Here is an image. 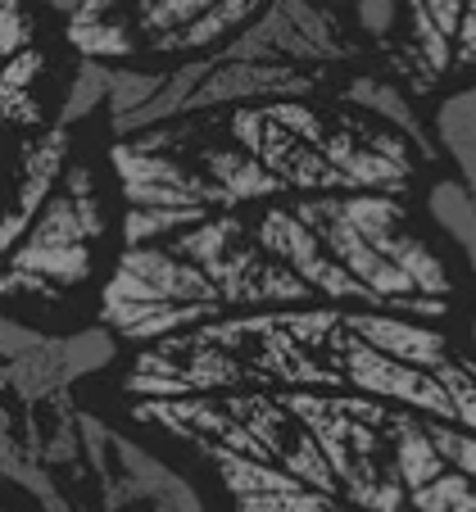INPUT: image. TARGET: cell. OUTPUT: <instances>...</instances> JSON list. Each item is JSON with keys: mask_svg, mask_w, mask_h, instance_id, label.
Wrapping results in <instances>:
<instances>
[{"mask_svg": "<svg viewBox=\"0 0 476 512\" xmlns=\"http://www.w3.org/2000/svg\"><path fill=\"white\" fill-rule=\"evenodd\" d=\"M78 435L91 472H96L100 508L105 512H204L200 494L186 476H177L164 458L127 440L109 422L82 413Z\"/></svg>", "mask_w": 476, "mask_h": 512, "instance_id": "6da1fadb", "label": "cell"}, {"mask_svg": "<svg viewBox=\"0 0 476 512\" xmlns=\"http://www.w3.org/2000/svg\"><path fill=\"white\" fill-rule=\"evenodd\" d=\"M114 358V340L109 331H78V336H41L28 354L10 358V368L0 372V386L14 390L23 404L50 399L68 390L73 381L91 377Z\"/></svg>", "mask_w": 476, "mask_h": 512, "instance_id": "7a4b0ae2", "label": "cell"}, {"mask_svg": "<svg viewBox=\"0 0 476 512\" xmlns=\"http://www.w3.org/2000/svg\"><path fill=\"white\" fill-rule=\"evenodd\" d=\"M114 168L123 177V191L132 209H214L227 204L218 182H200L182 164L164 159L141 141H123L114 150Z\"/></svg>", "mask_w": 476, "mask_h": 512, "instance_id": "3957f363", "label": "cell"}, {"mask_svg": "<svg viewBox=\"0 0 476 512\" xmlns=\"http://www.w3.org/2000/svg\"><path fill=\"white\" fill-rule=\"evenodd\" d=\"M295 218H300V223L309 227L322 245H327L331 259H336L345 272H354V277H359L363 286L377 295V300L408 304V295H413L408 277L377 250V245L363 241V236L354 232L350 218L340 213V200H309V204H300V209H295Z\"/></svg>", "mask_w": 476, "mask_h": 512, "instance_id": "277c9868", "label": "cell"}, {"mask_svg": "<svg viewBox=\"0 0 476 512\" xmlns=\"http://www.w3.org/2000/svg\"><path fill=\"white\" fill-rule=\"evenodd\" d=\"M109 300H132V304H164V300H200V304H218L223 290L204 268L186 263L182 254H164V250H141L127 245L123 263H118L114 286L105 290Z\"/></svg>", "mask_w": 476, "mask_h": 512, "instance_id": "5b68a950", "label": "cell"}, {"mask_svg": "<svg viewBox=\"0 0 476 512\" xmlns=\"http://www.w3.org/2000/svg\"><path fill=\"white\" fill-rule=\"evenodd\" d=\"M259 245L268 254H277L295 277L309 281V286L322 290V295H336V300H377L354 272H345L336 259H331L327 245H322L295 213H268L259 223Z\"/></svg>", "mask_w": 476, "mask_h": 512, "instance_id": "8992f818", "label": "cell"}, {"mask_svg": "<svg viewBox=\"0 0 476 512\" xmlns=\"http://www.w3.org/2000/svg\"><path fill=\"white\" fill-rule=\"evenodd\" d=\"M345 368H350L354 386H363L368 395H386V399H399V404H418V408H427V413L454 422V404H449L445 386H440L427 368H413V363H404V358L381 354V349H372L368 340H350V345H345Z\"/></svg>", "mask_w": 476, "mask_h": 512, "instance_id": "52a82bcc", "label": "cell"}, {"mask_svg": "<svg viewBox=\"0 0 476 512\" xmlns=\"http://www.w3.org/2000/svg\"><path fill=\"white\" fill-rule=\"evenodd\" d=\"M313 82L300 78L291 64H259V59H218L204 82L195 87L186 109H209V105H232V100L254 96H300Z\"/></svg>", "mask_w": 476, "mask_h": 512, "instance_id": "ba28073f", "label": "cell"}, {"mask_svg": "<svg viewBox=\"0 0 476 512\" xmlns=\"http://www.w3.org/2000/svg\"><path fill=\"white\" fill-rule=\"evenodd\" d=\"M223 59H259V64H295V59H322V50L286 19V10L272 0L268 10L241 28V37L223 50Z\"/></svg>", "mask_w": 476, "mask_h": 512, "instance_id": "9c48e42d", "label": "cell"}, {"mask_svg": "<svg viewBox=\"0 0 476 512\" xmlns=\"http://www.w3.org/2000/svg\"><path fill=\"white\" fill-rule=\"evenodd\" d=\"M354 336L368 340L372 349L390 358H404L413 368H440L445 363V340L427 327H413V322H399V318H381V313H354L350 318Z\"/></svg>", "mask_w": 476, "mask_h": 512, "instance_id": "30bf717a", "label": "cell"}, {"mask_svg": "<svg viewBox=\"0 0 476 512\" xmlns=\"http://www.w3.org/2000/svg\"><path fill=\"white\" fill-rule=\"evenodd\" d=\"M64 145H68L64 127H55V132L46 136V145L32 155V173H28V182H23L19 200H14V209L5 213V218H0V259H5V254H14L19 236L32 227V218H37V209H41V200H46L50 182H55L59 168H64Z\"/></svg>", "mask_w": 476, "mask_h": 512, "instance_id": "8fae6325", "label": "cell"}, {"mask_svg": "<svg viewBox=\"0 0 476 512\" xmlns=\"http://www.w3.org/2000/svg\"><path fill=\"white\" fill-rule=\"evenodd\" d=\"M218 304H177V300H164V304H132V300H109L105 295V318L114 322L123 336H164V331H177V327H191V322H204L214 313Z\"/></svg>", "mask_w": 476, "mask_h": 512, "instance_id": "7c38bea8", "label": "cell"}, {"mask_svg": "<svg viewBox=\"0 0 476 512\" xmlns=\"http://www.w3.org/2000/svg\"><path fill=\"white\" fill-rule=\"evenodd\" d=\"M436 127H440V141H445L449 159L458 164V182H463L476 200V87L454 91V96L440 105Z\"/></svg>", "mask_w": 476, "mask_h": 512, "instance_id": "4fadbf2b", "label": "cell"}, {"mask_svg": "<svg viewBox=\"0 0 476 512\" xmlns=\"http://www.w3.org/2000/svg\"><path fill=\"white\" fill-rule=\"evenodd\" d=\"M322 159L345 177V186H377V191H390L408 177V164L404 159H390L381 150H359L350 136L340 141H322Z\"/></svg>", "mask_w": 476, "mask_h": 512, "instance_id": "5bb4252c", "label": "cell"}, {"mask_svg": "<svg viewBox=\"0 0 476 512\" xmlns=\"http://www.w3.org/2000/svg\"><path fill=\"white\" fill-rule=\"evenodd\" d=\"M0 476H5V481H14V485H23V490H28L46 512H82L78 503H73L55 485L50 467L37 463V454H32V449H23L19 440H14V435H5V431H0Z\"/></svg>", "mask_w": 476, "mask_h": 512, "instance_id": "9a60e30c", "label": "cell"}, {"mask_svg": "<svg viewBox=\"0 0 476 512\" xmlns=\"http://www.w3.org/2000/svg\"><path fill=\"white\" fill-rule=\"evenodd\" d=\"M209 173H214L218 191H223L227 204H241V200H259V195L282 191V177L263 168L254 155H241V150H209Z\"/></svg>", "mask_w": 476, "mask_h": 512, "instance_id": "2e32d148", "label": "cell"}, {"mask_svg": "<svg viewBox=\"0 0 476 512\" xmlns=\"http://www.w3.org/2000/svg\"><path fill=\"white\" fill-rule=\"evenodd\" d=\"M390 431H395V476L404 481L408 494L449 467L445 454L436 449V440L427 435V426H418L413 417H395V422H390Z\"/></svg>", "mask_w": 476, "mask_h": 512, "instance_id": "e0dca14e", "label": "cell"}, {"mask_svg": "<svg viewBox=\"0 0 476 512\" xmlns=\"http://www.w3.org/2000/svg\"><path fill=\"white\" fill-rule=\"evenodd\" d=\"M259 5L263 0H214V5H209L200 19L186 23L182 32L159 37V41H150V46L155 50H204V46H214V41H223L227 32H236L245 19H254Z\"/></svg>", "mask_w": 476, "mask_h": 512, "instance_id": "ac0fdd59", "label": "cell"}, {"mask_svg": "<svg viewBox=\"0 0 476 512\" xmlns=\"http://www.w3.org/2000/svg\"><path fill=\"white\" fill-rule=\"evenodd\" d=\"M345 96H350L354 105H363L368 114L386 118L390 127H399V136H404V141H413L418 150H431L427 127H422V118L413 114V105L399 96V87H390V82H377V78H354Z\"/></svg>", "mask_w": 476, "mask_h": 512, "instance_id": "d6986e66", "label": "cell"}, {"mask_svg": "<svg viewBox=\"0 0 476 512\" xmlns=\"http://www.w3.org/2000/svg\"><path fill=\"white\" fill-rule=\"evenodd\" d=\"M381 254H386L390 263H395L399 272L408 277V286L422 290V295H431V300H440V295H449V277L445 268H440V259L427 250V245L418 241V236H404V232H390L386 241L377 245Z\"/></svg>", "mask_w": 476, "mask_h": 512, "instance_id": "ffe728a7", "label": "cell"}, {"mask_svg": "<svg viewBox=\"0 0 476 512\" xmlns=\"http://www.w3.org/2000/svg\"><path fill=\"white\" fill-rule=\"evenodd\" d=\"M431 218L454 236V245L463 250L467 268L476 272V200L463 182H440L431 191Z\"/></svg>", "mask_w": 476, "mask_h": 512, "instance_id": "44dd1931", "label": "cell"}, {"mask_svg": "<svg viewBox=\"0 0 476 512\" xmlns=\"http://www.w3.org/2000/svg\"><path fill=\"white\" fill-rule=\"evenodd\" d=\"M109 82H114V68L109 64H100V59H91V55H82V64H78V78H73V91H68V100H64V123L59 127H68V123H82L87 114H96L100 109V100H109Z\"/></svg>", "mask_w": 476, "mask_h": 512, "instance_id": "7402d4cb", "label": "cell"}, {"mask_svg": "<svg viewBox=\"0 0 476 512\" xmlns=\"http://www.w3.org/2000/svg\"><path fill=\"white\" fill-rule=\"evenodd\" d=\"M340 213H345L354 232L372 245H381L390 232H399V204L390 200V195H354V200H340Z\"/></svg>", "mask_w": 476, "mask_h": 512, "instance_id": "603a6c76", "label": "cell"}, {"mask_svg": "<svg viewBox=\"0 0 476 512\" xmlns=\"http://www.w3.org/2000/svg\"><path fill=\"white\" fill-rule=\"evenodd\" d=\"M277 5H282L286 19H291L295 28H300L304 37L322 50V59H340V55H345V41H340L336 23H331L318 5H309V0H277Z\"/></svg>", "mask_w": 476, "mask_h": 512, "instance_id": "cb8c5ba5", "label": "cell"}, {"mask_svg": "<svg viewBox=\"0 0 476 512\" xmlns=\"http://www.w3.org/2000/svg\"><path fill=\"white\" fill-rule=\"evenodd\" d=\"M209 5H214V0H141V28L155 41L173 37V32H182L191 19H200Z\"/></svg>", "mask_w": 476, "mask_h": 512, "instance_id": "d4e9b609", "label": "cell"}, {"mask_svg": "<svg viewBox=\"0 0 476 512\" xmlns=\"http://www.w3.org/2000/svg\"><path fill=\"white\" fill-rule=\"evenodd\" d=\"M204 218H209V209H132L127 213V245H141L182 223H204Z\"/></svg>", "mask_w": 476, "mask_h": 512, "instance_id": "484cf974", "label": "cell"}, {"mask_svg": "<svg viewBox=\"0 0 476 512\" xmlns=\"http://www.w3.org/2000/svg\"><path fill=\"white\" fill-rule=\"evenodd\" d=\"M159 87H164V73H114V82H109V114H114V123L136 114Z\"/></svg>", "mask_w": 476, "mask_h": 512, "instance_id": "4316f807", "label": "cell"}, {"mask_svg": "<svg viewBox=\"0 0 476 512\" xmlns=\"http://www.w3.org/2000/svg\"><path fill=\"white\" fill-rule=\"evenodd\" d=\"M427 435L436 440V449L445 454V463L449 467H458L463 476H472L476 481V431H463V426H454V422H427Z\"/></svg>", "mask_w": 476, "mask_h": 512, "instance_id": "83f0119b", "label": "cell"}, {"mask_svg": "<svg viewBox=\"0 0 476 512\" xmlns=\"http://www.w3.org/2000/svg\"><path fill=\"white\" fill-rule=\"evenodd\" d=\"M236 236V223H195V232H186L177 241V250L195 263V268H209L214 259L227 254V241Z\"/></svg>", "mask_w": 476, "mask_h": 512, "instance_id": "f1b7e54d", "label": "cell"}, {"mask_svg": "<svg viewBox=\"0 0 476 512\" xmlns=\"http://www.w3.org/2000/svg\"><path fill=\"white\" fill-rule=\"evenodd\" d=\"M431 377L445 386V395H449V404H454V422L458 426H467V431H476V381L467 377L463 368H454V363H440V368H431Z\"/></svg>", "mask_w": 476, "mask_h": 512, "instance_id": "f546056e", "label": "cell"}, {"mask_svg": "<svg viewBox=\"0 0 476 512\" xmlns=\"http://www.w3.org/2000/svg\"><path fill=\"white\" fill-rule=\"evenodd\" d=\"M68 37L82 46V55L91 59H105V55H127V32L123 28H109L105 19H82V23H68Z\"/></svg>", "mask_w": 476, "mask_h": 512, "instance_id": "4dcf8cb0", "label": "cell"}, {"mask_svg": "<svg viewBox=\"0 0 476 512\" xmlns=\"http://www.w3.org/2000/svg\"><path fill=\"white\" fill-rule=\"evenodd\" d=\"M413 5V32H418V50H422V59H427V68H445L449 64V41L454 37H445V32L436 28V19L427 14V5L422 0H408Z\"/></svg>", "mask_w": 476, "mask_h": 512, "instance_id": "1f68e13d", "label": "cell"}, {"mask_svg": "<svg viewBox=\"0 0 476 512\" xmlns=\"http://www.w3.org/2000/svg\"><path fill=\"white\" fill-rule=\"evenodd\" d=\"M354 14H359L363 32L386 37V32L395 28V19H399V5H395V0H359V5H354Z\"/></svg>", "mask_w": 476, "mask_h": 512, "instance_id": "d6a6232c", "label": "cell"}, {"mask_svg": "<svg viewBox=\"0 0 476 512\" xmlns=\"http://www.w3.org/2000/svg\"><path fill=\"white\" fill-rule=\"evenodd\" d=\"M41 340V331H32V327H23V322H14V318H0V358H19V354H28L32 345Z\"/></svg>", "mask_w": 476, "mask_h": 512, "instance_id": "836d02e7", "label": "cell"}, {"mask_svg": "<svg viewBox=\"0 0 476 512\" xmlns=\"http://www.w3.org/2000/svg\"><path fill=\"white\" fill-rule=\"evenodd\" d=\"M422 5H427V14L436 19V28L445 32V37H458V23H463L467 0H422Z\"/></svg>", "mask_w": 476, "mask_h": 512, "instance_id": "e575fe53", "label": "cell"}, {"mask_svg": "<svg viewBox=\"0 0 476 512\" xmlns=\"http://www.w3.org/2000/svg\"><path fill=\"white\" fill-rule=\"evenodd\" d=\"M458 41H476V0L463 5V23H458Z\"/></svg>", "mask_w": 476, "mask_h": 512, "instance_id": "d590c367", "label": "cell"}, {"mask_svg": "<svg viewBox=\"0 0 476 512\" xmlns=\"http://www.w3.org/2000/svg\"><path fill=\"white\" fill-rule=\"evenodd\" d=\"M50 10H59V14H78V10H87L91 0H46Z\"/></svg>", "mask_w": 476, "mask_h": 512, "instance_id": "8d00e7d4", "label": "cell"}, {"mask_svg": "<svg viewBox=\"0 0 476 512\" xmlns=\"http://www.w3.org/2000/svg\"><path fill=\"white\" fill-rule=\"evenodd\" d=\"M458 59H463V64H476V41H463V46H458Z\"/></svg>", "mask_w": 476, "mask_h": 512, "instance_id": "74e56055", "label": "cell"}, {"mask_svg": "<svg viewBox=\"0 0 476 512\" xmlns=\"http://www.w3.org/2000/svg\"><path fill=\"white\" fill-rule=\"evenodd\" d=\"M472 336H476V327H472Z\"/></svg>", "mask_w": 476, "mask_h": 512, "instance_id": "f35d334b", "label": "cell"}]
</instances>
